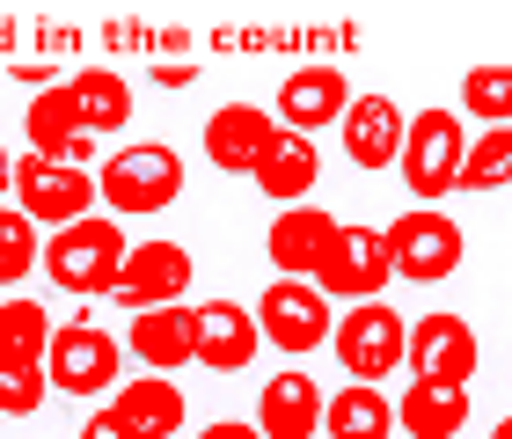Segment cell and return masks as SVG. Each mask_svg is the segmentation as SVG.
I'll use <instances>...</instances> for the list:
<instances>
[{
    "label": "cell",
    "mask_w": 512,
    "mask_h": 439,
    "mask_svg": "<svg viewBox=\"0 0 512 439\" xmlns=\"http://www.w3.org/2000/svg\"><path fill=\"white\" fill-rule=\"evenodd\" d=\"M125 220H110V213H88L74 227H59V235H44V257L37 271L52 279L59 293H74V300H96L118 286V271H125Z\"/></svg>",
    "instance_id": "6da1fadb"
},
{
    "label": "cell",
    "mask_w": 512,
    "mask_h": 439,
    "mask_svg": "<svg viewBox=\"0 0 512 439\" xmlns=\"http://www.w3.org/2000/svg\"><path fill=\"white\" fill-rule=\"evenodd\" d=\"M176 191H183V154L161 140H132L96 169V205L110 220H154L176 205Z\"/></svg>",
    "instance_id": "7a4b0ae2"
},
{
    "label": "cell",
    "mask_w": 512,
    "mask_h": 439,
    "mask_svg": "<svg viewBox=\"0 0 512 439\" xmlns=\"http://www.w3.org/2000/svg\"><path fill=\"white\" fill-rule=\"evenodd\" d=\"M118 359H125V352H118V337H110L88 308H74V315H66L59 330H52L44 381H52L66 403H88V410H96V403H110V388H118Z\"/></svg>",
    "instance_id": "3957f363"
},
{
    "label": "cell",
    "mask_w": 512,
    "mask_h": 439,
    "mask_svg": "<svg viewBox=\"0 0 512 439\" xmlns=\"http://www.w3.org/2000/svg\"><path fill=\"white\" fill-rule=\"evenodd\" d=\"M461 154H469L461 110H417V118H403V154H395V176H403L410 205H439V198H454V183H461Z\"/></svg>",
    "instance_id": "277c9868"
},
{
    "label": "cell",
    "mask_w": 512,
    "mask_h": 439,
    "mask_svg": "<svg viewBox=\"0 0 512 439\" xmlns=\"http://www.w3.org/2000/svg\"><path fill=\"white\" fill-rule=\"evenodd\" d=\"M381 242H388V271L410 279V286H447L461 271V257H469L454 213H439V205H403V213L381 227Z\"/></svg>",
    "instance_id": "5b68a950"
},
{
    "label": "cell",
    "mask_w": 512,
    "mask_h": 439,
    "mask_svg": "<svg viewBox=\"0 0 512 439\" xmlns=\"http://www.w3.org/2000/svg\"><path fill=\"white\" fill-rule=\"evenodd\" d=\"M249 315H256V337H264L271 352H286L293 366L308 359V352H322L330 330H337V308L322 300L315 279H271L264 293L249 300Z\"/></svg>",
    "instance_id": "8992f818"
},
{
    "label": "cell",
    "mask_w": 512,
    "mask_h": 439,
    "mask_svg": "<svg viewBox=\"0 0 512 439\" xmlns=\"http://www.w3.org/2000/svg\"><path fill=\"white\" fill-rule=\"evenodd\" d=\"M8 205L30 227H74L88 213H103L96 205V176L88 169H59V161H44V154H15V183H8Z\"/></svg>",
    "instance_id": "52a82bcc"
},
{
    "label": "cell",
    "mask_w": 512,
    "mask_h": 439,
    "mask_svg": "<svg viewBox=\"0 0 512 439\" xmlns=\"http://www.w3.org/2000/svg\"><path fill=\"white\" fill-rule=\"evenodd\" d=\"M388 242H381V227H337L330 249H322V264H315V286L330 308H366V300H381L388 293Z\"/></svg>",
    "instance_id": "ba28073f"
},
{
    "label": "cell",
    "mask_w": 512,
    "mask_h": 439,
    "mask_svg": "<svg viewBox=\"0 0 512 439\" xmlns=\"http://www.w3.org/2000/svg\"><path fill=\"white\" fill-rule=\"evenodd\" d=\"M403 315L381 308V300H366V308H344L337 315V330H330V352L344 366V381H366V388H381L395 366H403Z\"/></svg>",
    "instance_id": "9c48e42d"
},
{
    "label": "cell",
    "mask_w": 512,
    "mask_h": 439,
    "mask_svg": "<svg viewBox=\"0 0 512 439\" xmlns=\"http://www.w3.org/2000/svg\"><path fill=\"white\" fill-rule=\"evenodd\" d=\"M476 359H483L476 330H469L461 315H447V308L417 315V322H410V337H403V366H410V381H454V388H476Z\"/></svg>",
    "instance_id": "30bf717a"
},
{
    "label": "cell",
    "mask_w": 512,
    "mask_h": 439,
    "mask_svg": "<svg viewBox=\"0 0 512 439\" xmlns=\"http://www.w3.org/2000/svg\"><path fill=\"white\" fill-rule=\"evenodd\" d=\"M183 293H191V249H176V242H132L118 286H110V300L132 308V315H147V308H183Z\"/></svg>",
    "instance_id": "8fae6325"
},
{
    "label": "cell",
    "mask_w": 512,
    "mask_h": 439,
    "mask_svg": "<svg viewBox=\"0 0 512 439\" xmlns=\"http://www.w3.org/2000/svg\"><path fill=\"white\" fill-rule=\"evenodd\" d=\"M344 110H352V81H344L337 66H293V74L278 81L271 118H278V132H300V140H315V132H330Z\"/></svg>",
    "instance_id": "7c38bea8"
},
{
    "label": "cell",
    "mask_w": 512,
    "mask_h": 439,
    "mask_svg": "<svg viewBox=\"0 0 512 439\" xmlns=\"http://www.w3.org/2000/svg\"><path fill=\"white\" fill-rule=\"evenodd\" d=\"M271 147H278V118L264 103H220L213 118H205V161H213L220 176H256Z\"/></svg>",
    "instance_id": "4fadbf2b"
},
{
    "label": "cell",
    "mask_w": 512,
    "mask_h": 439,
    "mask_svg": "<svg viewBox=\"0 0 512 439\" xmlns=\"http://www.w3.org/2000/svg\"><path fill=\"white\" fill-rule=\"evenodd\" d=\"M322 381L308 374V366H278V374L256 388V432L264 439H322Z\"/></svg>",
    "instance_id": "5bb4252c"
},
{
    "label": "cell",
    "mask_w": 512,
    "mask_h": 439,
    "mask_svg": "<svg viewBox=\"0 0 512 439\" xmlns=\"http://www.w3.org/2000/svg\"><path fill=\"white\" fill-rule=\"evenodd\" d=\"M337 213H322V205H286V213H271V235H264V257H271V279H315L322 249L337 235Z\"/></svg>",
    "instance_id": "9a60e30c"
},
{
    "label": "cell",
    "mask_w": 512,
    "mask_h": 439,
    "mask_svg": "<svg viewBox=\"0 0 512 439\" xmlns=\"http://www.w3.org/2000/svg\"><path fill=\"white\" fill-rule=\"evenodd\" d=\"M103 410H110V418H118L132 439H176L183 418H191L183 381H169V374H132V381H118Z\"/></svg>",
    "instance_id": "2e32d148"
},
{
    "label": "cell",
    "mask_w": 512,
    "mask_h": 439,
    "mask_svg": "<svg viewBox=\"0 0 512 439\" xmlns=\"http://www.w3.org/2000/svg\"><path fill=\"white\" fill-rule=\"evenodd\" d=\"M22 140H30V154L59 161V169H88V154H96V140H88L81 118H74V96H66V81L37 88V96L22 103Z\"/></svg>",
    "instance_id": "e0dca14e"
},
{
    "label": "cell",
    "mask_w": 512,
    "mask_h": 439,
    "mask_svg": "<svg viewBox=\"0 0 512 439\" xmlns=\"http://www.w3.org/2000/svg\"><path fill=\"white\" fill-rule=\"evenodd\" d=\"M125 359H139L147 374H169L176 366H198V308H147L125 322Z\"/></svg>",
    "instance_id": "ac0fdd59"
},
{
    "label": "cell",
    "mask_w": 512,
    "mask_h": 439,
    "mask_svg": "<svg viewBox=\"0 0 512 439\" xmlns=\"http://www.w3.org/2000/svg\"><path fill=\"white\" fill-rule=\"evenodd\" d=\"M337 125H344V161L359 176L395 169V154H403V103L395 96H352V110Z\"/></svg>",
    "instance_id": "d6986e66"
},
{
    "label": "cell",
    "mask_w": 512,
    "mask_h": 439,
    "mask_svg": "<svg viewBox=\"0 0 512 439\" xmlns=\"http://www.w3.org/2000/svg\"><path fill=\"white\" fill-rule=\"evenodd\" d=\"M256 352H264V337H256V315L242 300H205L198 308V366L205 374H242V366H256Z\"/></svg>",
    "instance_id": "ffe728a7"
},
{
    "label": "cell",
    "mask_w": 512,
    "mask_h": 439,
    "mask_svg": "<svg viewBox=\"0 0 512 439\" xmlns=\"http://www.w3.org/2000/svg\"><path fill=\"white\" fill-rule=\"evenodd\" d=\"M469 425V388L454 381H410L395 396V439H454Z\"/></svg>",
    "instance_id": "44dd1931"
},
{
    "label": "cell",
    "mask_w": 512,
    "mask_h": 439,
    "mask_svg": "<svg viewBox=\"0 0 512 439\" xmlns=\"http://www.w3.org/2000/svg\"><path fill=\"white\" fill-rule=\"evenodd\" d=\"M66 96H74V118H81L88 140L132 125V81L110 74V66H81V74H66Z\"/></svg>",
    "instance_id": "7402d4cb"
},
{
    "label": "cell",
    "mask_w": 512,
    "mask_h": 439,
    "mask_svg": "<svg viewBox=\"0 0 512 439\" xmlns=\"http://www.w3.org/2000/svg\"><path fill=\"white\" fill-rule=\"evenodd\" d=\"M249 183L278 205V213H286V205H308V191L322 183V154H315V140H300V132H278V147L264 154V169H256Z\"/></svg>",
    "instance_id": "603a6c76"
},
{
    "label": "cell",
    "mask_w": 512,
    "mask_h": 439,
    "mask_svg": "<svg viewBox=\"0 0 512 439\" xmlns=\"http://www.w3.org/2000/svg\"><path fill=\"white\" fill-rule=\"evenodd\" d=\"M322 439H395V396H381L366 381H344L322 403Z\"/></svg>",
    "instance_id": "cb8c5ba5"
},
{
    "label": "cell",
    "mask_w": 512,
    "mask_h": 439,
    "mask_svg": "<svg viewBox=\"0 0 512 439\" xmlns=\"http://www.w3.org/2000/svg\"><path fill=\"white\" fill-rule=\"evenodd\" d=\"M52 308L30 293H8L0 300V366H44V352H52Z\"/></svg>",
    "instance_id": "d4e9b609"
},
{
    "label": "cell",
    "mask_w": 512,
    "mask_h": 439,
    "mask_svg": "<svg viewBox=\"0 0 512 439\" xmlns=\"http://www.w3.org/2000/svg\"><path fill=\"white\" fill-rule=\"evenodd\" d=\"M461 118H476L483 132L512 125V66H469L461 74Z\"/></svg>",
    "instance_id": "484cf974"
},
{
    "label": "cell",
    "mask_w": 512,
    "mask_h": 439,
    "mask_svg": "<svg viewBox=\"0 0 512 439\" xmlns=\"http://www.w3.org/2000/svg\"><path fill=\"white\" fill-rule=\"evenodd\" d=\"M505 183H512V125L476 132L469 154H461V183L454 191H505Z\"/></svg>",
    "instance_id": "4316f807"
},
{
    "label": "cell",
    "mask_w": 512,
    "mask_h": 439,
    "mask_svg": "<svg viewBox=\"0 0 512 439\" xmlns=\"http://www.w3.org/2000/svg\"><path fill=\"white\" fill-rule=\"evenodd\" d=\"M37 257H44V235L15 205H0V293H15L22 279H37Z\"/></svg>",
    "instance_id": "83f0119b"
},
{
    "label": "cell",
    "mask_w": 512,
    "mask_h": 439,
    "mask_svg": "<svg viewBox=\"0 0 512 439\" xmlns=\"http://www.w3.org/2000/svg\"><path fill=\"white\" fill-rule=\"evenodd\" d=\"M44 396H52L44 366H0V418H37Z\"/></svg>",
    "instance_id": "f1b7e54d"
},
{
    "label": "cell",
    "mask_w": 512,
    "mask_h": 439,
    "mask_svg": "<svg viewBox=\"0 0 512 439\" xmlns=\"http://www.w3.org/2000/svg\"><path fill=\"white\" fill-rule=\"evenodd\" d=\"M81 439H132V432H125V425H118V418H110V410L96 403V410L81 418Z\"/></svg>",
    "instance_id": "f546056e"
},
{
    "label": "cell",
    "mask_w": 512,
    "mask_h": 439,
    "mask_svg": "<svg viewBox=\"0 0 512 439\" xmlns=\"http://www.w3.org/2000/svg\"><path fill=\"white\" fill-rule=\"evenodd\" d=\"M198 439H264L249 418H213V425H198Z\"/></svg>",
    "instance_id": "4dcf8cb0"
},
{
    "label": "cell",
    "mask_w": 512,
    "mask_h": 439,
    "mask_svg": "<svg viewBox=\"0 0 512 439\" xmlns=\"http://www.w3.org/2000/svg\"><path fill=\"white\" fill-rule=\"evenodd\" d=\"M154 81H161V88H191L198 74H191V66H154Z\"/></svg>",
    "instance_id": "1f68e13d"
},
{
    "label": "cell",
    "mask_w": 512,
    "mask_h": 439,
    "mask_svg": "<svg viewBox=\"0 0 512 439\" xmlns=\"http://www.w3.org/2000/svg\"><path fill=\"white\" fill-rule=\"evenodd\" d=\"M8 183H15V154L0 147V205H8Z\"/></svg>",
    "instance_id": "d6a6232c"
},
{
    "label": "cell",
    "mask_w": 512,
    "mask_h": 439,
    "mask_svg": "<svg viewBox=\"0 0 512 439\" xmlns=\"http://www.w3.org/2000/svg\"><path fill=\"white\" fill-rule=\"evenodd\" d=\"M491 439H512V418H498V425H491Z\"/></svg>",
    "instance_id": "836d02e7"
}]
</instances>
